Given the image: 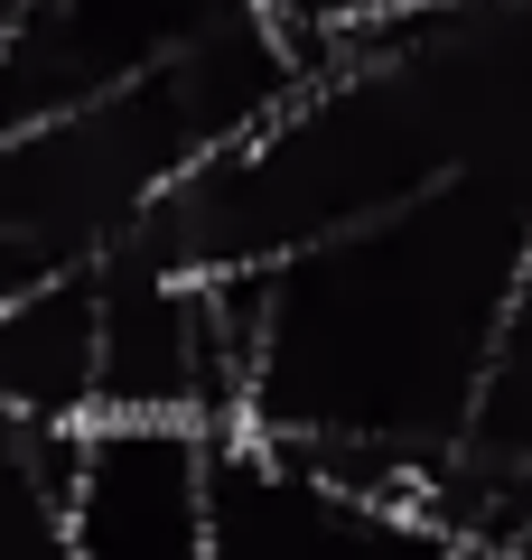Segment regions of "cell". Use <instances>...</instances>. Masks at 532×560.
Listing matches in <instances>:
<instances>
[{
	"label": "cell",
	"instance_id": "cell-1",
	"mask_svg": "<svg viewBox=\"0 0 532 560\" xmlns=\"http://www.w3.org/2000/svg\"><path fill=\"white\" fill-rule=\"evenodd\" d=\"M206 477H216V420H197V411H84L66 551H113V560L216 551Z\"/></svg>",
	"mask_w": 532,
	"mask_h": 560
},
{
	"label": "cell",
	"instance_id": "cell-2",
	"mask_svg": "<svg viewBox=\"0 0 532 560\" xmlns=\"http://www.w3.org/2000/svg\"><path fill=\"white\" fill-rule=\"evenodd\" d=\"M0 401H20L38 420L103 411V271L94 261H66V271L0 300Z\"/></svg>",
	"mask_w": 532,
	"mask_h": 560
},
{
	"label": "cell",
	"instance_id": "cell-3",
	"mask_svg": "<svg viewBox=\"0 0 532 560\" xmlns=\"http://www.w3.org/2000/svg\"><path fill=\"white\" fill-rule=\"evenodd\" d=\"M84 420H38L0 401V551H66Z\"/></svg>",
	"mask_w": 532,
	"mask_h": 560
}]
</instances>
